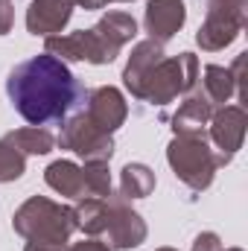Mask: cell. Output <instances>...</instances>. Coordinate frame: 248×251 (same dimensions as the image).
Listing matches in <instances>:
<instances>
[{
  "mask_svg": "<svg viewBox=\"0 0 248 251\" xmlns=\"http://www.w3.org/2000/svg\"><path fill=\"white\" fill-rule=\"evenodd\" d=\"M15 26V6L12 0H0V35H9Z\"/></svg>",
  "mask_w": 248,
  "mask_h": 251,
  "instance_id": "24",
  "label": "cell"
},
{
  "mask_svg": "<svg viewBox=\"0 0 248 251\" xmlns=\"http://www.w3.org/2000/svg\"><path fill=\"white\" fill-rule=\"evenodd\" d=\"M207 128H210V140L219 149V155L231 161L243 149V140H246V128H248L246 108L243 105H222V108H216Z\"/></svg>",
  "mask_w": 248,
  "mask_h": 251,
  "instance_id": "9",
  "label": "cell"
},
{
  "mask_svg": "<svg viewBox=\"0 0 248 251\" xmlns=\"http://www.w3.org/2000/svg\"><path fill=\"white\" fill-rule=\"evenodd\" d=\"M108 3H131V0H94V9H102Z\"/></svg>",
  "mask_w": 248,
  "mask_h": 251,
  "instance_id": "27",
  "label": "cell"
},
{
  "mask_svg": "<svg viewBox=\"0 0 248 251\" xmlns=\"http://www.w3.org/2000/svg\"><path fill=\"white\" fill-rule=\"evenodd\" d=\"M73 213H76V228L85 231L88 237L105 234V219H108V204H105V199H94V196L76 199Z\"/></svg>",
  "mask_w": 248,
  "mask_h": 251,
  "instance_id": "18",
  "label": "cell"
},
{
  "mask_svg": "<svg viewBox=\"0 0 248 251\" xmlns=\"http://www.w3.org/2000/svg\"><path fill=\"white\" fill-rule=\"evenodd\" d=\"M24 173H26V155L18 152V149L3 137V140H0V184L18 181Z\"/></svg>",
  "mask_w": 248,
  "mask_h": 251,
  "instance_id": "22",
  "label": "cell"
},
{
  "mask_svg": "<svg viewBox=\"0 0 248 251\" xmlns=\"http://www.w3.org/2000/svg\"><path fill=\"white\" fill-rule=\"evenodd\" d=\"M187 21V6L184 0H146L143 12V29L149 32L152 41L167 44L181 32Z\"/></svg>",
  "mask_w": 248,
  "mask_h": 251,
  "instance_id": "11",
  "label": "cell"
},
{
  "mask_svg": "<svg viewBox=\"0 0 248 251\" xmlns=\"http://www.w3.org/2000/svg\"><path fill=\"white\" fill-rule=\"evenodd\" d=\"M6 97L29 126H50L64 123L67 117L82 111L88 88L73 76V70L62 59L41 53L9 70Z\"/></svg>",
  "mask_w": 248,
  "mask_h": 251,
  "instance_id": "1",
  "label": "cell"
},
{
  "mask_svg": "<svg viewBox=\"0 0 248 251\" xmlns=\"http://www.w3.org/2000/svg\"><path fill=\"white\" fill-rule=\"evenodd\" d=\"M73 0H32L26 6V29L32 35H59L73 18Z\"/></svg>",
  "mask_w": 248,
  "mask_h": 251,
  "instance_id": "12",
  "label": "cell"
},
{
  "mask_svg": "<svg viewBox=\"0 0 248 251\" xmlns=\"http://www.w3.org/2000/svg\"><path fill=\"white\" fill-rule=\"evenodd\" d=\"M44 181L64 199H85V178H82V167L73 161H53L44 170Z\"/></svg>",
  "mask_w": 248,
  "mask_h": 251,
  "instance_id": "16",
  "label": "cell"
},
{
  "mask_svg": "<svg viewBox=\"0 0 248 251\" xmlns=\"http://www.w3.org/2000/svg\"><path fill=\"white\" fill-rule=\"evenodd\" d=\"M198 56L196 53H178L173 59H161L149 70V76L143 79V88H140V97L143 102L149 105H170L175 102L178 97L190 94L198 82Z\"/></svg>",
  "mask_w": 248,
  "mask_h": 251,
  "instance_id": "4",
  "label": "cell"
},
{
  "mask_svg": "<svg viewBox=\"0 0 248 251\" xmlns=\"http://www.w3.org/2000/svg\"><path fill=\"white\" fill-rule=\"evenodd\" d=\"M167 161H170L175 178L196 193L207 190L213 184L216 173L231 164L210 146V140L204 134H175L167 146Z\"/></svg>",
  "mask_w": 248,
  "mask_h": 251,
  "instance_id": "2",
  "label": "cell"
},
{
  "mask_svg": "<svg viewBox=\"0 0 248 251\" xmlns=\"http://www.w3.org/2000/svg\"><path fill=\"white\" fill-rule=\"evenodd\" d=\"M196 91L207 100V105L216 111L222 108L234 94H237V82H234V73L222 64H207L204 73H198V82H196Z\"/></svg>",
  "mask_w": 248,
  "mask_h": 251,
  "instance_id": "14",
  "label": "cell"
},
{
  "mask_svg": "<svg viewBox=\"0 0 248 251\" xmlns=\"http://www.w3.org/2000/svg\"><path fill=\"white\" fill-rule=\"evenodd\" d=\"M44 53L67 62H88V64H111L120 50L97 29H76V32H67V35H47L44 38Z\"/></svg>",
  "mask_w": 248,
  "mask_h": 251,
  "instance_id": "6",
  "label": "cell"
},
{
  "mask_svg": "<svg viewBox=\"0 0 248 251\" xmlns=\"http://www.w3.org/2000/svg\"><path fill=\"white\" fill-rule=\"evenodd\" d=\"M97 29H99L117 50H123L125 44L137 35V21H134L128 12H108V15H102V18L97 21Z\"/></svg>",
  "mask_w": 248,
  "mask_h": 251,
  "instance_id": "20",
  "label": "cell"
},
{
  "mask_svg": "<svg viewBox=\"0 0 248 251\" xmlns=\"http://www.w3.org/2000/svg\"><path fill=\"white\" fill-rule=\"evenodd\" d=\"M56 146L79 155L85 164L88 161H111V155H114V137L91 123L85 111H76L73 117H67L62 123V134L56 137Z\"/></svg>",
  "mask_w": 248,
  "mask_h": 251,
  "instance_id": "7",
  "label": "cell"
},
{
  "mask_svg": "<svg viewBox=\"0 0 248 251\" xmlns=\"http://www.w3.org/2000/svg\"><path fill=\"white\" fill-rule=\"evenodd\" d=\"M190 251H225V246H222V237H219V234L201 231V234L193 240V249Z\"/></svg>",
  "mask_w": 248,
  "mask_h": 251,
  "instance_id": "23",
  "label": "cell"
},
{
  "mask_svg": "<svg viewBox=\"0 0 248 251\" xmlns=\"http://www.w3.org/2000/svg\"><path fill=\"white\" fill-rule=\"evenodd\" d=\"M76 6H82L85 12H94V0H73Z\"/></svg>",
  "mask_w": 248,
  "mask_h": 251,
  "instance_id": "28",
  "label": "cell"
},
{
  "mask_svg": "<svg viewBox=\"0 0 248 251\" xmlns=\"http://www.w3.org/2000/svg\"><path fill=\"white\" fill-rule=\"evenodd\" d=\"M64 251H111L105 243H99V240H82V243H73V246H67Z\"/></svg>",
  "mask_w": 248,
  "mask_h": 251,
  "instance_id": "25",
  "label": "cell"
},
{
  "mask_svg": "<svg viewBox=\"0 0 248 251\" xmlns=\"http://www.w3.org/2000/svg\"><path fill=\"white\" fill-rule=\"evenodd\" d=\"M248 0H207L204 24L196 32V44L204 53H219L231 47L246 26Z\"/></svg>",
  "mask_w": 248,
  "mask_h": 251,
  "instance_id": "5",
  "label": "cell"
},
{
  "mask_svg": "<svg viewBox=\"0 0 248 251\" xmlns=\"http://www.w3.org/2000/svg\"><path fill=\"white\" fill-rule=\"evenodd\" d=\"M155 251H178V249H170V246H164V249H155Z\"/></svg>",
  "mask_w": 248,
  "mask_h": 251,
  "instance_id": "29",
  "label": "cell"
},
{
  "mask_svg": "<svg viewBox=\"0 0 248 251\" xmlns=\"http://www.w3.org/2000/svg\"><path fill=\"white\" fill-rule=\"evenodd\" d=\"M155 173L146 167V164H125L120 170V196L123 199H146L155 193Z\"/></svg>",
  "mask_w": 248,
  "mask_h": 251,
  "instance_id": "19",
  "label": "cell"
},
{
  "mask_svg": "<svg viewBox=\"0 0 248 251\" xmlns=\"http://www.w3.org/2000/svg\"><path fill=\"white\" fill-rule=\"evenodd\" d=\"M15 234L32 243H67L79 228H76V213L73 207L59 204L47 196H29L12 216Z\"/></svg>",
  "mask_w": 248,
  "mask_h": 251,
  "instance_id": "3",
  "label": "cell"
},
{
  "mask_svg": "<svg viewBox=\"0 0 248 251\" xmlns=\"http://www.w3.org/2000/svg\"><path fill=\"white\" fill-rule=\"evenodd\" d=\"M82 111L88 114V120L94 126H99L102 131L114 134L125 123V117H128V102H125V97L117 88L99 85V88L88 91V100H85V108Z\"/></svg>",
  "mask_w": 248,
  "mask_h": 251,
  "instance_id": "10",
  "label": "cell"
},
{
  "mask_svg": "<svg viewBox=\"0 0 248 251\" xmlns=\"http://www.w3.org/2000/svg\"><path fill=\"white\" fill-rule=\"evenodd\" d=\"M164 56H167V53H164V44H158V41H152V38L137 41V44L131 47V56H128V62H125V67H123V85L134 100L140 97V88H143V79L149 76V70L161 62Z\"/></svg>",
  "mask_w": 248,
  "mask_h": 251,
  "instance_id": "13",
  "label": "cell"
},
{
  "mask_svg": "<svg viewBox=\"0 0 248 251\" xmlns=\"http://www.w3.org/2000/svg\"><path fill=\"white\" fill-rule=\"evenodd\" d=\"M108 204V219H105V234H108V249L111 251H131L140 243H146V219L128 204V199H123L120 193L111 190V196L105 199Z\"/></svg>",
  "mask_w": 248,
  "mask_h": 251,
  "instance_id": "8",
  "label": "cell"
},
{
  "mask_svg": "<svg viewBox=\"0 0 248 251\" xmlns=\"http://www.w3.org/2000/svg\"><path fill=\"white\" fill-rule=\"evenodd\" d=\"M6 140L24 152V155H47L56 149V134L47 131L44 126H24V128H15L6 134Z\"/></svg>",
  "mask_w": 248,
  "mask_h": 251,
  "instance_id": "17",
  "label": "cell"
},
{
  "mask_svg": "<svg viewBox=\"0 0 248 251\" xmlns=\"http://www.w3.org/2000/svg\"><path fill=\"white\" fill-rule=\"evenodd\" d=\"M213 117V108L207 105V100L193 88L184 94V102L178 105V111L173 114V131L175 134H204V128Z\"/></svg>",
  "mask_w": 248,
  "mask_h": 251,
  "instance_id": "15",
  "label": "cell"
},
{
  "mask_svg": "<svg viewBox=\"0 0 248 251\" xmlns=\"http://www.w3.org/2000/svg\"><path fill=\"white\" fill-rule=\"evenodd\" d=\"M82 178H85V196H94V199H108L111 196V170H108V161H88L82 167Z\"/></svg>",
  "mask_w": 248,
  "mask_h": 251,
  "instance_id": "21",
  "label": "cell"
},
{
  "mask_svg": "<svg viewBox=\"0 0 248 251\" xmlns=\"http://www.w3.org/2000/svg\"><path fill=\"white\" fill-rule=\"evenodd\" d=\"M225 251H243V249H225Z\"/></svg>",
  "mask_w": 248,
  "mask_h": 251,
  "instance_id": "30",
  "label": "cell"
},
{
  "mask_svg": "<svg viewBox=\"0 0 248 251\" xmlns=\"http://www.w3.org/2000/svg\"><path fill=\"white\" fill-rule=\"evenodd\" d=\"M64 249H67V243H32V240H26L24 251H64Z\"/></svg>",
  "mask_w": 248,
  "mask_h": 251,
  "instance_id": "26",
  "label": "cell"
}]
</instances>
